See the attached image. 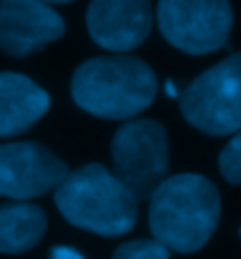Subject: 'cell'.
I'll list each match as a JSON object with an SVG mask.
<instances>
[{
	"mask_svg": "<svg viewBox=\"0 0 241 259\" xmlns=\"http://www.w3.org/2000/svg\"><path fill=\"white\" fill-rule=\"evenodd\" d=\"M87 28L98 47L129 52L145 42L152 28L150 0H91Z\"/></svg>",
	"mask_w": 241,
	"mask_h": 259,
	"instance_id": "9",
	"label": "cell"
},
{
	"mask_svg": "<svg viewBox=\"0 0 241 259\" xmlns=\"http://www.w3.org/2000/svg\"><path fill=\"white\" fill-rule=\"evenodd\" d=\"M115 178L133 194L136 201L150 199L169 170V140L155 119L127 121L113 138Z\"/></svg>",
	"mask_w": 241,
	"mask_h": 259,
	"instance_id": "4",
	"label": "cell"
},
{
	"mask_svg": "<svg viewBox=\"0 0 241 259\" xmlns=\"http://www.w3.org/2000/svg\"><path fill=\"white\" fill-rule=\"evenodd\" d=\"M66 33L59 12L43 0H0V49L28 56Z\"/></svg>",
	"mask_w": 241,
	"mask_h": 259,
	"instance_id": "8",
	"label": "cell"
},
{
	"mask_svg": "<svg viewBox=\"0 0 241 259\" xmlns=\"http://www.w3.org/2000/svg\"><path fill=\"white\" fill-rule=\"evenodd\" d=\"M218 166H220V173L225 175V180L232 185H241V128L220 152Z\"/></svg>",
	"mask_w": 241,
	"mask_h": 259,
	"instance_id": "13",
	"label": "cell"
},
{
	"mask_svg": "<svg viewBox=\"0 0 241 259\" xmlns=\"http://www.w3.org/2000/svg\"><path fill=\"white\" fill-rule=\"evenodd\" d=\"M47 217L33 203H12L0 208V252L21 254L43 241Z\"/></svg>",
	"mask_w": 241,
	"mask_h": 259,
	"instance_id": "11",
	"label": "cell"
},
{
	"mask_svg": "<svg viewBox=\"0 0 241 259\" xmlns=\"http://www.w3.org/2000/svg\"><path fill=\"white\" fill-rule=\"evenodd\" d=\"M49 110L43 87L19 72H0V138L28 131Z\"/></svg>",
	"mask_w": 241,
	"mask_h": 259,
	"instance_id": "10",
	"label": "cell"
},
{
	"mask_svg": "<svg viewBox=\"0 0 241 259\" xmlns=\"http://www.w3.org/2000/svg\"><path fill=\"white\" fill-rule=\"evenodd\" d=\"M56 208L71 224L98 236H122L133 229L139 201L101 163H87L56 187Z\"/></svg>",
	"mask_w": 241,
	"mask_h": 259,
	"instance_id": "3",
	"label": "cell"
},
{
	"mask_svg": "<svg viewBox=\"0 0 241 259\" xmlns=\"http://www.w3.org/2000/svg\"><path fill=\"white\" fill-rule=\"evenodd\" d=\"M49 259H85L82 254L75 250V247H68V245H59L52 250V254H49Z\"/></svg>",
	"mask_w": 241,
	"mask_h": 259,
	"instance_id": "14",
	"label": "cell"
},
{
	"mask_svg": "<svg viewBox=\"0 0 241 259\" xmlns=\"http://www.w3.org/2000/svg\"><path fill=\"white\" fill-rule=\"evenodd\" d=\"M229 0H159L157 24L164 40L185 54H211L232 33Z\"/></svg>",
	"mask_w": 241,
	"mask_h": 259,
	"instance_id": "6",
	"label": "cell"
},
{
	"mask_svg": "<svg viewBox=\"0 0 241 259\" xmlns=\"http://www.w3.org/2000/svg\"><path fill=\"white\" fill-rule=\"evenodd\" d=\"M68 166L38 143L0 145V196L26 201L56 189L66 180Z\"/></svg>",
	"mask_w": 241,
	"mask_h": 259,
	"instance_id": "7",
	"label": "cell"
},
{
	"mask_svg": "<svg viewBox=\"0 0 241 259\" xmlns=\"http://www.w3.org/2000/svg\"><path fill=\"white\" fill-rule=\"evenodd\" d=\"M150 229L155 241L176 252L190 254L204 247L220 220V196L201 175H174L150 196Z\"/></svg>",
	"mask_w": 241,
	"mask_h": 259,
	"instance_id": "1",
	"label": "cell"
},
{
	"mask_svg": "<svg viewBox=\"0 0 241 259\" xmlns=\"http://www.w3.org/2000/svg\"><path fill=\"white\" fill-rule=\"evenodd\" d=\"M181 110L194 128L229 136L241 128V54H232L201 72L183 91Z\"/></svg>",
	"mask_w": 241,
	"mask_h": 259,
	"instance_id": "5",
	"label": "cell"
},
{
	"mask_svg": "<svg viewBox=\"0 0 241 259\" xmlns=\"http://www.w3.org/2000/svg\"><path fill=\"white\" fill-rule=\"evenodd\" d=\"M73 101L103 119H131L141 115L157 94V77L136 56H98L75 70Z\"/></svg>",
	"mask_w": 241,
	"mask_h": 259,
	"instance_id": "2",
	"label": "cell"
},
{
	"mask_svg": "<svg viewBox=\"0 0 241 259\" xmlns=\"http://www.w3.org/2000/svg\"><path fill=\"white\" fill-rule=\"evenodd\" d=\"M47 5H63V3H73V0H43Z\"/></svg>",
	"mask_w": 241,
	"mask_h": 259,
	"instance_id": "16",
	"label": "cell"
},
{
	"mask_svg": "<svg viewBox=\"0 0 241 259\" xmlns=\"http://www.w3.org/2000/svg\"><path fill=\"white\" fill-rule=\"evenodd\" d=\"M166 94H169V96H176V94H178V91H176V84L171 82V79L166 82Z\"/></svg>",
	"mask_w": 241,
	"mask_h": 259,
	"instance_id": "15",
	"label": "cell"
},
{
	"mask_svg": "<svg viewBox=\"0 0 241 259\" xmlns=\"http://www.w3.org/2000/svg\"><path fill=\"white\" fill-rule=\"evenodd\" d=\"M113 259H169V247L159 241H129L115 250Z\"/></svg>",
	"mask_w": 241,
	"mask_h": 259,
	"instance_id": "12",
	"label": "cell"
}]
</instances>
